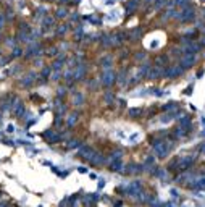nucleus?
Instances as JSON below:
<instances>
[{"label":"nucleus","mask_w":205,"mask_h":207,"mask_svg":"<svg viewBox=\"0 0 205 207\" xmlns=\"http://www.w3.org/2000/svg\"><path fill=\"white\" fill-rule=\"evenodd\" d=\"M184 15H186V16H181V21H191L194 18V10L187 7V10L184 12Z\"/></svg>","instance_id":"1"},{"label":"nucleus","mask_w":205,"mask_h":207,"mask_svg":"<svg viewBox=\"0 0 205 207\" xmlns=\"http://www.w3.org/2000/svg\"><path fill=\"white\" fill-rule=\"evenodd\" d=\"M200 150H202V152H205V142H204V146L200 147Z\"/></svg>","instance_id":"2"}]
</instances>
